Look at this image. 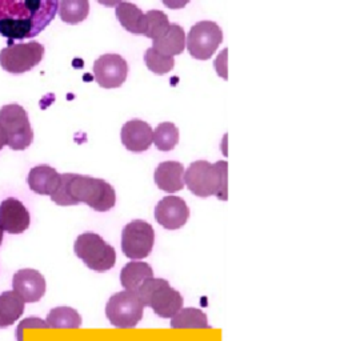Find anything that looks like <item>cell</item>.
<instances>
[{"mask_svg": "<svg viewBox=\"0 0 352 341\" xmlns=\"http://www.w3.org/2000/svg\"><path fill=\"white\" fill-rule=\"evenodd\" d=\"M59 0H0V36L25 41L38 36L55 19Z\"/></svg>", "mask_w": 352, "mask_h": 341, "instance_id": "1", "label": "cell"}, {"mask_svg": "<svg viewBox=\"0 0 352 341\" xmlns=\"http://www.w3.org/2000/svg\"><path fill=\"white\" fill-rule=\"evenodd\" d=\"M50 197L60 207L85 203L96 212H107L116 204V192L110 183L76 173L60 175L59 187Z\"/></svg>", "mask_w": 352, "mask_h": 341, "instance_id": "2", "label": "cell"}, {"mask_svg": "<svg viewBox=\"0 0 352 341\" xmlns=\"http://www.w3.org/2000/svg\"><path fill=\"white\" fill-rule=\"evenodd\" d=\"M184 184L198 197L217 196L226 201L228 199V163L226 160L215 164L207 160L194 162L184 170Z\"/></svg>", "mask_w": 352, "mask_h": 341, "instance_id": "3", "label": "cell"}, {"mask_svg": "<svg viewBox=\"0 0 352 341\" xmlns=\"http://www.w3.org/2000/svg\"><path fill=\"white\" fill-rule=\"evenodd\" d=\"M136 294L143 305L153 308L162 319H171L183 308V296L164 278L150 277L144 280Z\"/></svg>", "mask_w": 352, "mask_h": 341, "instance_id": "4", "label": "cell"}, {"mask_svg": "<svg viewBox=\"0 0 352 341\" xmlns=\"http://www.w3.org/2000/svg\"><path fill=\"white\" fill-rule=\"evenodd\" d=\"M74 251L75 255L95 272H107L116 263L115 248L98 234L86 232L78 236Z\"/></svg>", "mask_w": 352, "mask_h": 341, "instance_id": "5", "label": "cell"}, {"mask_svg": "<svg viewBox=\"0 0 352 341\" xmlns=\"http://www.w3.org/2000/svg\"><path fill=\"white\" fill-rule=\"evenodd\" d=\"M0 127L3 128L7 146L14 151L28 148L34 140V131L30 124L27 111L19 104L0 108Z\"/></svg>", "mask_w": 352, "mask_h": 341, "instance_id": "6", "label": "cell"}, {"mask_svg": "<svg viewBox=\"0 0 352 341\" xmlns=\"http://www.w3.org/2000/svg\"><path fill=\"white\" fill-rule=\"evenodd\" d=\"M43 56L39 42L12 43L0 51V67L12 75H22L41 63Z\"/></svg>", "mask_w": 352, "mask_h": 341, "instance_id": "7", "label": "cell"}, {"mask_svg": "<svg viewBox=\"0 0 352 341\" xmlns=\"http://www.w3.org/2000/svg\"><path fill=\"white\" fill-rule=\"evenodd\" d=\"M143 315L144 305L133 291L126 289L112 295L106 305V316L116 328H133Z\"/></svg>", "mask_w": 352, "mask_h": 341, "instance_id": "8", "label": "cell"}, {"mask_svg": "<svg viewBox=\"0 0 352 341\" xmlns=\"http://www.w3.org/2000/svg\"><path fill=\"white\" fill-rule=\"evenodd\" d=\"M223 42V32L215 21H199L191 27L186 45L188 54L198 60H208Z\"/></svg>", "mask_w": 352, "mask_h": 341, "instance_id": "9", "label": "cell"}, {"mask_svg": "<svg viewBox=\"0 0 352 341\" xmlns=\"http://www.w3.org/2000/svg\"><path fill=\"white\" fill-rule=\"evenodd\" d=\"M155 231L144 220H132L122 232V251L131 260H143L153 252Z\"/></svg>", "mask_w": 352, "mask_h": 341, "instance_id": "10", "label": "cell"}, {"mask_svg": "<svg viewBox=\"0 0 352 341\" xmlns=\"http://www.w3.org/2000/svg\"><path fill=\"white\" fill-rule=\"evenodd\" d=\"M94 75L102 88H118L127 79L129 64L118 54H106L95 60Z\"/></svg>", "mask_w": 352, "mask_h": 341, "instance_id": "11", "label": "cell"}, {"mask_svg": "<svg viewBox=\"0 0 352 341\" xmlns=\"http://www.w3.org/2000/svg\"><path fill=\"white\" fill-rule=\"evenodd\" d=\"M156 221L168 231L180 230L190 219V208L187 203L177 196L163 197L155 208Z\"/></svg>", "mask_w": 352, "mask_h": 341, "instance_id": "12", "label": "cell"}, {"mask_svg": "<svg viewBox=\"0 0 352 341\" xmlns=\"http://www.w3.org/2000/svg\"><path fill=\"white\" fill-rule=\"evenodd\" d=\"M31 216L22 201L8 197L0 204V227L4 232L11 234H23L28 230Z\"/></svg>", "mask_w": 352, "mask_h": 341, "instance_id": "13", "label": "cell"}, {"mask_svg": "<svg viewBox=\"0 0 352 341\" xmlns=\"http://www.w3.org/2000/svg\"><path fill=\"white\" fill-rule=\"evenodd\" d=\"M12 288L24 302H38L45 294L47 284L39 271L21 270L14 275Z\"/></svg>", "mask_w": 352, "mask_h": 341, "instance_id": "14", "label": "cell"}, {"mask_svg": "<svg viewBox=\"0 0 352 341\" xmlns=\"http://www.w3.org/2000/svg\"><path fill=\"white\" fill-rule=\"evenodd\" d=\"M122 143L131 152H144L154 143V129L143 120L133 119L122 128Z\"/></svg>", "mask_w": 352, "mask_h": 341, "instance_id": "15", "label": "cell"}, {"mask_svg": "<svg viewBox=\"0 0 352 341\" xmlns=\"http://www.w3.org/2000/svg\"><path fill=\"white\" fill-rule=\"evenodd\" d=\"M155 183L162 191L175 193L184 188V166L179 162H163L155 170Z\"/></svg>", "mask_w": 352, "mask_h": 341, "instance_id": "16", "label": "cell"}, {"mask_svg": "<svg viewBox=\"0 0 352 341\" xmlns=\"http://www.w3.org/2000/svg\"><path fill=\"white\" fill-rule=\"evenodd\" d=\"M27 183L31 191L43 196H51L59 187L60 173L50 166H38L30 170Z\"/></svg>", "mask_w": 352, "mask_h": 341, "instance_id": "17", "label": "cell"}, {"mask_svg": "<svg viewBox=\"0 0 352 341\" xmlns=\"http://www.w3.org/2000/svg\"><path fill=\"white\" fill-rule=\"evenodd\" d=\"M115 15L122 27L135 35H143L146 28V14L135 4L120 1L116 6Z\"/></svg>", "mask_w": 352, "mask_h": 341, "instance_id": "18", "label": "cell"}, {"mask_svg": "<svg viewBox=\"0 0 352 341\" xmlns=\"http://www.w3.org/2000/svg\"><path fill=\"white\" fill-rule=\"evenodd\" d=\"M153 48L167 56L183 54L186 48V32L177 24H170L168 30L153 43Z\"/></svg>", "mask_w": 352, "mask_h": 341, "instance_id": "19", "label": "cell"}, {"mask_svg": "<svg viewBox=\"0 0 352 341\" xmlns=\"http://www.w3.org/2000/svg\"><path fill=\"white\" fill-rule=\"evenodd\" d=\"M150 277H154L153 267L146 261H130L120 272V284L124 289L133 291L142 285V283Z\"/></svg>", "mask_w": 352, "mask_h": 341, "instance_id": "20", "label": "cell"}, {"mask_svg": "<svg viewBox=\"0 0 352 341\" xmlns=\"http://www.w3.org/2000/svg\"><path fill=\"white\" fill-rule=\"evenodd\" d=\"M25 308V302L15 292H4L0 295V328H7L14 325L22 318Z\"/></svg>", "mask_w": 352, "mask_h": 341, "instance_id": "21", "label": "cell"}, {"mask_svg": "<svg viewBox=\"0 0 352 341\" xmlns=\"http://www.w3.org/2000/svg\"><path fill=\"white\" fill-rule=\"evenodd\" d=\"M45 322L54 329H78L82 327V318L74 308L59 307L50 311Z\"/></svg>", "mask_w": 352, "mask_h": 341, "instance_id": "22", "label": "cell"}, {"mask_svg": "<svg viewBox=\"0 0 352 341\" xmlns=\"http://www.w3.org/2000/svg\"><path fill=\"white\" fill-rule=\"evenodd\" d=\"M171 328L188 329V328H204L208 329V320L203 311L198 308H182L171 318Z\"/></svg>", "mask_w": 352, "mask_h": 341, "instance_id": "23", "label": "cell"}, {"mask_svg": "<svg viewBox=\"0 0 352 341\" xmlns=\"http://www.w3.org/2000/svg\"><path fill=\"white\" fill-rule=\"evenodd\" d=\"M60 19L67 24H79L87 19L89 14L88 0H60L58 8Z\"/></svg>", "mask_w": 352, "mask_h": 341, "instance_id": "24", "label": "cell"}, {"mask_svg": "<svg viewBox=\"0 0 352 341\" xmlns=\"http://www.w3.org/2000/svg\"><path fill=\"white\" fill-rule=\"evenodd\" d=\"M179 143V129L174 123H160L154 131V144L163 152L173 151Z\"/></svg>", "mask_w": 352, "mask_h": 341, "instance_id": "25", "label": "cell"}, {"mask_svg": "<svg viewBox=\"0 0 352 341\" xmlns=\"http://www.w3.org/2000/svg\"><path fill=\"white\" fill-rule=\"evenodd\" d=\"M170 27L168 16L159 11V10H151L146 14V28H144V36L150 39H157L160 38Z\"/></svg>", "mask_w": 352, "mask_h": 341, "instance_id": "26", "label": "cell"}, {"mask_svg": "<svg viewBox=\"0 0 352 341\" xmlns=\"http://www.w3.org/2000/svg\"><path fill=\"white\" fill-rule=\"evenodd\" d=\"M144 63L147 65V68L156 75H166L174 69L175 60H174V56L163 55L151 47L144 54Z\"/></svg>", "mask_w": 352, "mask_h": 341, "instance_id": "27", "label": "cell"}, {"mask_svg": "<svg viewBox=\"0 0 352 341\" xmlns=\"http://www.w3.org/2000/svg\"><path fill=\"white\" fill-rule=\"evenodd\" d=\"M27 328H48L47 322L41 319H25L23 320L22 322L19 324L18 327V331H16V339L18 341H23V331L27 329Z\"/></svg>", "mask_w": 352, "mask_h": 341, "instance_id": "28", "label": "cell"}, {"mask_svg": "<svg viewBox=\"0 0 352 341\" xmlns=\"http://www.w3.org/2000/svg\"><path fill=\"white\" fill-rule=\"evenodd\" d=\"M162 1L167 8H171V10L184 8L190 3V0H162Z\"/></svg>", "mask_w": 352, "mask_h": 341, "instance_id": "29", "label": "cell"}, {"mask_svg": "<svg viewBox=\"0 0 352 341\" xmlns=\"http://www.w3.org/2000/svg\"><path fill=\"white\" fill-rule=\"evenodd\" d=\"M98 3H100L102 6H104V7H115V6H118L122 0H96Z\"/></svg>", "mask_w": 352, "mask_h": 341, "instance_id": "30", "label": "cell"}, {"mask_svg": "<svg viewBox=\"0 0 352 341\" xmlns=\"http://www.w3.org/2000/svg\"><path fill=\"white\" fill-rule=\"evenodd\" d=\"M6 146H7V138L3 128L0 127V149L4 148Z\"/></svg>", "mask_w": 352, "mask_h": 341, "instance_id": "31", "label": "cell"}, {"mask_svg": "<svg viewBox=\"0 0 352 341\" xmlns=\"http://www.w3.org/2000/svg\"><path fill=\"white\" fill-rule=\"evenodd\" d=\"M3 236H4V231H3V228L0 227V245H1V243H3Z\"/></svg>", "mask_w": 352, "mask_h": 341, "instance_id": "32", "label": "cell"}]
</instances>
